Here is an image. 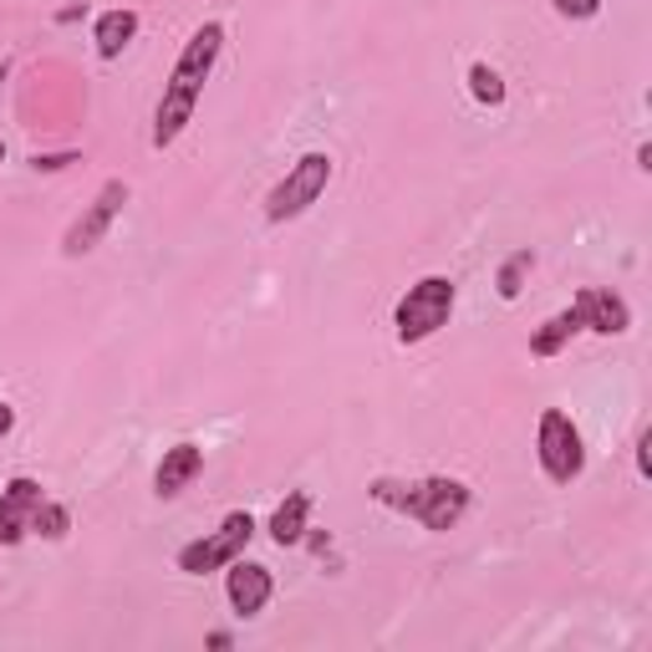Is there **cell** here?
Returning <instances> with one entry per match:
<instances>
[{"label": "cell", "instance_id": "obj_1", "mask_svg": "<svg viewBox=\"0 0 652 652\" xmlns=\"http://www.w3.org/2000/svg\"><path fill=\"white\" fill-rule=\"evenodd\" d=\"M220 46H225V26H220V21H204V26L189 36L184 56H179V67H173L169 87H163L159 118H153V143H159V148H169L173 138L189 128L194 107H200L204 82H210L214 62H220Z\"/></svg>", "mask_w": 652, "mask_h": 652}, {"label": "cell", "instance_id": "obj_2", "mask_svg": "<svg viewBox=\"0 0 652 652\" xmlns=\"http://www.w3.org/2000/svg\"><path fill=\"white\" fill-rule=\"evenodd\" d=\"M373 500H383V505L403 510V515H413V520H424L428 531H453L469 510V484H459V480H424V484L377 480Z\"/></svg>", "mask_w": 652, "mask_h": 652}, {"label": "cell", "instance_id": "obj_3", "mask_svg": "<svg viewBox=\"0 0 652 652\" xmlns=\"http://www.w3.org/2000/svg\"><path fill=\"white\" fill-rule=\"evenodd\" d=\"M453 280L449 276H424L418 286H408V296L398 301V342H424L439 327H449L453 317Z\"/></svg>", "mask_w": 652, "mask_h": 652}, {"label": "cell", "instance_id": "obj_4", "mask_svg": "<svg viewBox=\"0 0 652 652\" xmlns=\"http://www.w3.org/2000/svg\"><path fill=\"white\" fill-rule=\"evenodd\" d=\"M327 184H332V159H327V153H307V159H296L291 169H286V179L270 189L266 214L276 225L280 220H296V214L311 210V204L327 194Z\"/></svg>", "mask_w": 652, "mask_h": 652}, {"label": "cell", "instance_id": "obj_5", "mask_svg": "<svg viewBox=\"0 0 652 652\" xmlns=\"http://www.w3.org/2000/svg\"><path fill=\"white\" fill-rule=\"evenodd\" d=\"M250 535H255L250 510H235V515L220 520V531H210L204 541H194V546L179 551V571H189V576L220 571V566H229V560L250 546Z\"/></svg>", "mask_w": 652, "mask_h": 652}, {"label": "cell", "instance_id": "obj_6", "mask_svg": "<svg viewBox=\"0 0 652 652\" xmlns=\"http://www.w3.org/2000/svg\"><path fill=\"white\" fill-rule=\"evenodd\" d=\"M535 453H541V469H546L556 484H571L576 474L586 469V449H581V434L576 424L566 418L560 408L541 413V434H535Z\"/></svg>", "mask_w": 652, "mask_h": 652}, {"label": "cell", "instance_id": "obj_7", "mask_svg": "<svg viewBox=\"0 0 652 652\" xmlns=\"http://www.w3.org/2000/svg\"><path fill=\"white\" fill-rule=\"evenodd\" d=\"M122 204H128V184H122V179L103 184V189H97V200L87 204V210H82V220L67 229L62 250H67V255H87V250H93V245L107 235V225H113V220L122 214Z\"/></svg>", "mask_w": 652, "mask_h": 652}, {"label": "cell", "instance_id": "obj_8", "mask_svg": "<svg viewBox=\"0 0 652 652\" xmlns=\"http://www.w3.org/2000/svg\"><path fill=\"white\" fill-rule=\"evenodd\" d=\"M41 505V484L36 480H11L0 494V546H21L31 531V510Z\"/></svg>", "mask_w": 652, "mask_h": 652}, {"label": "cell", "instance_id": "obj_9", "mask_svg": "<svg viewBox=\"0 0 652 652\" xmlns=\"http://www.w3.org/2000/svg\"><path fill=\"white\" fill-rule=\"evenodd\" d=\"M225 591H229V607L241 617H255L260 607L270 601V571L266 566H255V560H229V581H225Z\"/></svg>", "mask_w": 652, "mask_h": 652}, {"label": "cell", "instance_id": "obj_10", "mask_svg": "<svg viewBox=\"0 0 652 652\" xmlns=\"http://www.w3.org/2000/svg\"><path fill=\"white\" fill-rule=\"evenodd\" d=\"M576 317H581V327H591V332H601V336H617V332H627V301L617 291H581L576 296Z\"/></svg>", "mask_w": 652, "mask_h": 652}, {"label": "cell", "instance_id": "obj_11", "mask_svg": "<svg viewBox=\"0 0 652 652\" xmlns=\"http://www.w3.org/2000/svg\"><path fill=\"white\" fill-rule=\"evenodd\" d=\"M200 469H204V449H200V443H173V449L163 453V464H159V474H153V484H159L163 500H173V494H184L189 484L200 480Z\"/></svg>", "mask_w": 652, "mask_h": 652}, {"label": "cell", "instance_id": "obj_12", "mask_svg": "<svg viewBox=\"0 0 652 652\" xmlns=\"http://www.w3.org/2000/svg\"><path fill=\"white\" fill-rule=\"evenodd\" d=\"M307 515H311V494H291V500L270 515V541H276V546H301Z\"/></svg>", "mask_w": 652, "mask_h": 652}, {"label": "cell", "instance_id": "obj_13", "mask_svg": "<svg viewBox=\"0 0 652 652\" xmlns=\"http://www.w3.org/2000/svg\"><path fill=\"white\" fill-rule=\"evenodd\" d=\"M138 36V15L133 11H107L103 21H97V56H122V46Z\"/></svg>", "mask_w": 652, "mask_h": 652}, {"label": "cell", "instance_id": "obj_14", "mask_svg": "<svg viewBox=\"0 0 652 652\" xmlns=\"http://www.w3.org/2000/svg\"><path fill=\"white\" fill-rule=\"evenodd\" d=\"M576 332H581V317H576V307H571V311H560V317H551L546 327L531 336V352H535V357H556V352L571 342Z\"/></svg>", "mask_w": 652, "mask_h": 652}, {"label": "cell", "instance_id": "obj_15", "mask_svg": "<svg viewBox=\"0 0 652 652\" xmlns=\"http://www.w3.org/2000/svg\"><path fill=\"white\" fill-rule=\"evenodd\" d=\"M67 525H72V515L62 505H46V500H41V505L31 510V531L46 535V541H62V535H67Z\"/></svg>", "mask_w": 652, "mask_h": 652}, {"label": "cell", "instance_id": "obj_16", "mask_svg": "<svg viewBox=\"0 0 652 652\" xmlns=\"http://www.w3.org/2000/svg\"><path fill=\"white\" fill-rule=\"evenodd\" d=\"M469 93L480 97V103L500 107V103H505V82H500V72H490V67L480 62V67H469Z\"/></svg>", "mask_w": 652, "mask_h": 652}, {"label": "cell", "instance_id": "obj_17", "mask_svg": "<svg viewBox=\"0 0 652 652\" xmlns=\"http://www.w3.org/2000/svg\"><path fill=\"white\" fill-rule=\"evenodd\" d=\"M525 270H531V250L510 255V266L500 270V296H505V301H515L520 296V276H525Z\"/></svg>", "mask_w": 652, "mask_h": 652}, {"label": "cell", "instance_id": "obj_18", "mask_svg": "<svg viewBox=\"0 0 652 652\" xmlns=\"http://www.w3.org/2000/svg\"><path fill=\"white\" fill-rule=\"evenodd\" d=\"M560 15H571V21H591L601 11V0H551Z\"/></svg>", "mask_w": 652, "mask_h": 652}, {"label": "cell", "instance_id": "obj_19", "mask_svg": "<svg viewBox=\"0 0 652 652\" xmlns=\"http://www.w3.org/2000/svg\"><path fill=\"white\" fill-rule=\"evenodd\" d=\"M67 163H77V159H72V153H41L36 169H67Z\"/></svg>", "mask_w": 652, "mask_h": 652}, {"label": "cell", "instance_id": "obj_20", "mask_svg": "<svg viewBox=\"0 0 652 652\" xmlns=\"http://www.w3.org/2000/svg\"><path fill=\"white\" fill-rule=\"evenodd\" d=\"M11 428H15V413L6 408V403H0V439H6V434H11Z\"/></svg>", "mask_w": 652, "mask_h": 652}, {"label": "cell", "instance_id": "obj_21", "mask_svg": "<svg viewBox=\"0 0 652 652\" xmlns=\"http://www.w3.org/2000/svg\"><path fill=\"white\" fill-rule=\"evenodd\" d=\"M0 159H6V143H0Z\"/></svg>", "mask_w": 652, "mask_h": 652}]
</instances>
